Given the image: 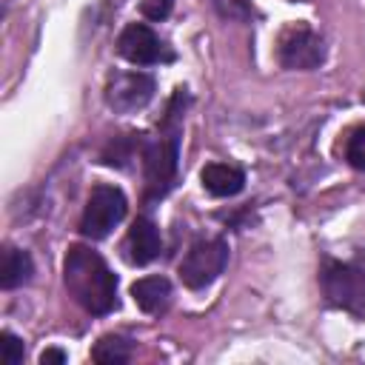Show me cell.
<instances>
[{"label": "cell", "instance_id": "cell-15", "mask_svg": "<svg viewBox=\"0 0 365 365\" xmlns=\"http://www.w3.org/2000/svg\"><path fill=\"white\" fill-rule=\"evenodd\" d=\"M208 3L225 20H248L251 17V0H208Z\"/></svg>", "mask_w": 365, "mask_h": 365}, {"label": "cell", "instance_id": "cell-13", "mask_svg": "<svg viewBox=\"0 0 365 365\" xmlns=\"http://www.w3.org/2000/svg\"><path fill=\"white\" fill-rule=\"evenodd\" d=\"M91 359L100 362V365H120V362H128L131 359V342L117 336V334H108L103 336L94 351H91Z\"/></svg>", "mask_w": 365, "mask_h": 365}, {"label": "cell", "instance_id": "cell-14", "mask_svg": "<svg viewBox=\"0 0 365 365\" xmlns=\"http://www.w3.org/2000/svg\"><path fill=\"white\" fill-rule=\"evenodd\" d=\"M345 160L354 168L365 171V125H359V128H354L348 134V140H345Z\"/></svg>", "mask_w": 365, "mask_h": 365}, {"label": "cell", "instance_id": "cell-4", "mask_svg": "<svg viewBox=\"0 0 365 365\" xmlns=\"http://www.w3.org/2000/svg\"><path fill=\"white\" fill-rule=\"evenodd\" d=\"M225 262H228V242L225 240H220V237L200 240L185 251V257L180 262V279L191 291L208 288L222 274Z\"/></svg>", "mask_w": 365, "mask_h": 365}, {"label": "cell", "instance_id": "cell-1", "mask_svg": "<svg viewBox=\"0 0 365 365\" xmlns=\"http://www.w3.org/2000/svg\"><path fill=\"white\" fill-rule=\"evenodd\" d=\"M63 282L74 302L88 314L103 317L117 308V277L111 274L106 259L86 245L68 248L63 262Z\"/></svg>", "mask_w": 365, "mask_h": 365}, {"label": "cell", "instance_id": "cell-12", "mask_svg": "<svg viewBox=\"0 0 365 365\" xmlns=\"http://www.w3.org/2000/svg\"><path fill=\"white\" fill-rule=\"evenodd\" d=\"M34 274V262L26 251L20 248H6L3 251V262H0V285L3 288H17L23 282H29Z\"/></svg>", "mask_w": 365, "mask_h": 365}, {"label": "cell", "instance_id": "cell-6", "mask_svg": "<svg viewBox=\"0 0 365 365\" xmlns=\"http://www.w3.org/2000/svg\"><path fill=\"white\" fill-rule=\"evenodd\" d=\"M177 160H180V137L177 128H171L165 137L145 145L143 165H145V188L148 197H163L171 191L177 180Z\"/></svg>", "mask_w": 365, "mask_h": 365}, {"label": "cell", "instance_id": "cell-3", "mask_svg": "<svg viewBox=\"0 0 365 365\" xmlns=\"http://www.w3.org/2000/svg\"><path fill=\"white\" fill-rule=\"evenodd\" d=\"M125 194L117 185H94L86 202V211L80 217V234L88 240H103L111 234L114 225L125 217Z\"/></svg>", "mask_w": 365, "mask_h": 365}, {"label": "cell", "instance_id": "cell-16", "mask_svg": "<svg viewBox=\"0 0 365 365\" xmlns=\"http://www.w3.org/2000/svg\"><path fill=\"white\" fill-rule=\"evenodd\" d=\"M0 354H3V362L6 365H20L23 362V354H26L23 339L14 336L11 331H3L0 334Z\"/></svg>", "mask_w": 365, "mask_h": 365}, {"label": "cell", "instance_id": "cell-8", "mask_svg": "<svg viewBox=\"0 0 365 365\" xmlns=\"http://www.w3.org/2000/svg\"><path fill=\"white\" fill-rule=\"evenodd\" d=\"M151 97H154V77L143 71H120L106 86V103L120 114L148 106Z\"/></svg>", "mask_w": 365, "mask_h": 365}, {"label": "cell", "instance_id": "cell-2", "mask_svg": "<svg viewBox=\"0 0 365 365\" xmlns=\"http://www.w3.org/2000/svg\"><path fill=\"white\" fill-rule=\"evenodd\" d=\"M319 282L331 305L365 319V259H354V262L328 259L319 274Z\"/></svg>", "mask_w": 365, "mask_h": 365}, {"label": "cell", "instance_id": "cell-7", "mask_svg": "<svg viewBox=\"0 0 365 365\" xmlns=\"http://www.w3.org/2000/svg\"><path fill=\"white\" fill-rule=\"evenodd\" d=\"M117 51L134 66H157L174 60L171 48L143 23H128L117 37Z\"/></svg>", "mask_w": 365, "mask_h": 365}, {"label": "cell", "instance_id": "cell-17", "mask_svg": "<svg viewBox=\"0 0 365 365\" xmlns=\"http://www.w3.org/2000/svg\"><path fill=\"white\" fill-rule=\"evenodd\" d=\"M174 9V0H143L140 3V11L148 17V20H165Z\"/></svg>", "mask_w": 365, "mask_h": 365}, {"label": "cell", "instance_id": "cell-9", "mask_svg": "<svg viewBox=\"0 0 365 365\" xmlns=\"http://www.w3.org/2000/svg\"><path fill=\"white\" fill-rule=\"evenodd\" d=\"M163 248V240H160V228L145 220V217H137L123 240V251H125V259L131 265H148L151 259H157Z\"/></svg>", "mask_w": 365, "mask_h": 365}, {"label": "cell", "instance_id": "cell-10", "mask_svg": "<svg viewBox=\"0 0 365 365\" xmlns=\"http://www.w3.org/2000/svg\"><path fill=\"white\" fill-rule=\"evenodd\" d=\"M200 180L205 185V191L214 197H234L245 185V174L237 165H225V163H208L200 171Z\"/></svg>", "mask_w": 365, "mask_h": 365}, {"label": "cell", "instance_id": "cell-18", "mask_svg": "<svg viewBox=\"0 0 365 365\" xmlns=\"http://www.w3.org/2000/svg\"><path fill=\"white\" fill-rule=\"evenodd\" d=\"M63 362H66V354L57 348H48L40 354V365H63Z\"/></svg>", "mask_w": 365, "mask_h": 365}, {"label": "cell", "instance_id": "cell-11", "mask_svg": "<svg viewBox=\"0 0 365 365\" xmlns=\"http://www.w3.org/2000/svg\"><path fill=\"white\" fill-rule=\"evenodd\" d=\"M131 297L145 314H157L171 299V282L165 277H143L131 285Z\"/></svg>", "mask_w": 365, "mask_h": 365}, {"label": "cell", "instance_id": "cell-5", "mask_svg": "<svg viewBox=\"0 0 365 365\" xmlns=\"http://www.w3.org/2000/svg\"><path fill=\"white\" fill-rule=\"evenodd\" d=\"M277 60L285 68L308 71L325 60V40L305 23L288 26L277 40Z\"/></svg>", "mask_w": 365, "mask_h": 365}]
</instances>
